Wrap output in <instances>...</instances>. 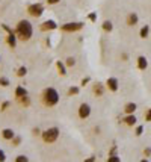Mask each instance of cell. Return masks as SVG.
<instances>
[{
	"label": "cell",
	"instance_id": "277c9868",
	"mask_svg": "<svg viewBox=\"0 0 151 162\" xmlns=\"http://www.w3.org/2000/svg\"><path fill=\"white\" fill-rule=\"evenodd\" d=\"M27 12L32 15V17H41L42 12H44V6L41 3H33L27 8Z\"/></svg>",
	"mask_w": 151,
	"mask_h": 162
},
{
	"label": "cell",
	"instance_id": "d590c367",
	"mask_svg": "<svg viewBox=\"0 0 151 162\" xmlns=\"http://www.w3.org/2000/svg\"><path fill=\"white\" fill-rule=\"evenodd\" d=\"M85 162H95V158H88L85 159Z\"/></svg>",
	"mask_w": 151,
	"mask_h": 162
},
{
	"label": "cell",
	"instance_id": "4dcf8cb0",
	"mask_svg": "<svg viewBox=\"0 0 151 162\" xmlns=\"http://www.w3.org/2000/svg\"><path fill=\"white\" fill-rule=\"evenodd\" d=\"M144 155H145L147 158H148V156H151V149H150V147H147V149L144 150Z\"/></svg>",
	"mask_w": 151,
	"mask_h": 162
},
{
	"label": "cell",
	"instance_id": "7402d4cb",
	"mask_svg": "<svg viewBox=\"0 0 151 162\" xmlns=\"http://www.w3.org/2000/svg\"><path fill=\"white\" fill-rule=\"evenodd\" d=\"M15 162H29V158L24 156V155H18L15 158Z\"/></svg>",
	"mask_w": 151,
	"mask_h": 162
},
{
	"label": "cell",
	"instance_id": "ffe728a7",
	"mask_svg": "<svg viewBox=\"0 0 151 162\" xmlns=\"http://www.w3.org/2000/svg\"><path fill=\"white\" fill-rule=\"evenodd\" d=\"M107 162H121V158H119V156H117V155H109Z\"/></svg>",
	"mask_w": 151,
	"mask_h": 162
},
{
	"label": "cell",
	"instance_id": "8fae6325",
	"mask_svg": "<svg viewBox=\"0 0 151 162\" xmlns=\"http://www.w3.org/2000/svg\"><path fill=\"white\" fill-rule=\"evenodd\" d=\"M147 67H148L147 58H145V56H139V58H138V68H139V70H145Z\"/></svg>",
	"mask_w": 151,
	"mask_h": 162
},
{
	"label": "cell",
	"instance_id": "ba28073f",
	"mask_svg": "<svg viewBox=\"0 0 151 162\" xmlns=\"http://www.w3.org/2000/svg\"><path fill=\"white\" fill-rule=\"evenodd\" d=\"M58 28V24L53 21V20H47V21H44L42 26H41V29L42 30H53V29H56Z\"/></svg>",
	"mask_w": 151,
	"mask_h": 162
},
{
	"label": "cell",
	"instance_id": "836d02e7",
	"mask_svg": "<svg viewBox=\"0 0 151 162\" xmlns=\"http://www.w3.org/2000/svg\"><path fill=\"white\" fill-rule=\"evenodd\" d=\"M60 0H47V3L48 5H56V3H59Z\"/></svg>",
	"mask_w": 151,
	"mask_h": 162
},
{
	"label": "cell",
	"instance_id": "d4e9b609",
	"mask_svg": "<svg viewBox=\"0 0 151 162\" xmlns=\"http://www.w3.org/2000/svg\"><path fill=\"white\" fill-rule=\"evenodd\" d=\"M68 94H70V96H74V94H79V88H77V86H71V88L68 89Z\"/></svg>",
	"mask_w": 151,
	"mask_h": 162
},
{
	"label": "cell",
	"instance_id": "d6986e66",
	"mask_svg": "<svg viewBox=\"0 0 151 162\" xmlns=\"http://www.w3.org/2000/svg\"><path fill=\"white\" fill-rule=\"evenodd\" d=\"M103 29H104L106 32H110V30L113 29V24H112V21H107V20H106V21L103 23Z\"/></svg>",
	"mask_w": 151,
	"mask_h": 162
},
{
	"label": "cell",
	"instance_id": "3957f363",
	"mask_svg": "<svg viewBox=\"0 0 151 162\" xmlns=\"http://www.w3.org/2000/svg\"><path fill=\"white\" fill-rule=\"evenodd\" d=\"M41 135H42V139L46 142H55L59 138V129L58 127H50L47 130H44Z\"/></svg>",
	"mask_w": 151,
	"mask_h": 162
},
{
	"label": "cell",
	"instance_id": "7a4b0ae2",
	"mask_svg": "<svg viewBox=\"0 0 151 162\" xmlns=\"http://www.w3.org/2000/svg\"><path fill=\"white\" fill-rule=\"evenodd\" d=\"M42 100H44V103H46L47 106H55V105H58V102H59V93L56 91L55 88H46L44 89V94H42Z\"/></svg>",
	"mask_w": 151,
	"mask_h": 162
},
{
	"label": "cell",
	"instance_id": "d6a6232c",
	"mask_svg": "<svg viewBox=\"0 0 151 162\" xmlns=\"http://www.w3.org/2000/svg\"><path fill=\"white\" fill-rule=\"evenodd\" d=\"M9 105H11L9 102H5V103L2 105V111H6V109H8V108H9Z\"/></svg>",
	"mask_w": 151,
	"mask_h": 162
},
{
	"label": "cell",
	"instance_id": "5bb4252c",
	"mask_svg": "<svg viewBox=\"0 0 151 162\" xmlns=\"http://www.w3.org/2000/svg\"><path fill=\"white\" fill-rule=\"evenodd\" d=\"M24 96H27V89H26L24 86H17V89H15V97H17V98H21V97H24Z\"/></svg>",
	"mask_w": 151,
	"mask_h": 162
},
{
	"label": "cell",
	"instance_id": "1f68e13d",
	"mask_svg": "<svg viewBox=\"0 0 151 162\" xmlns=\"http://www.w3.org/2000/svg\"><path fill=\"white\" fill-rule=\"evenodd\" d=\"M145 120H147V121H151V109H148V112L145 114Z\"/></svg>",
	"mask_w": 151,
	"mask_h": 162
},
{
	"label": "cell",
	"instance_id": "ac0fdd59",
	"mask_svg": "<svg viewBox=\"0 0 151 162\" xmlns=\"http://www.w3.org/2000/svg\"><path fill=\"white\" fill-rule=\"evenodd\" d=\"M148 33H150V26H148V24H145L144 28L140 29L139 35H140V38H147V37H148Z\"/></svg>",
	"mask_w": 151,
	"mask_h": 162
},
{
	"label": "cell",
	"instance_id": "e575fe53",
	"mask_svg": "<svg viewBox=\"0 0 151 162\" xmlns=\"http://www.w3.org/2000/svg\"><path fill=\"white\" fill-rule=\"evenodd\" d=\"M89 80H91V79H89V77H85V79H83V80H82V85H83V86H85V85H86V83H88V82H89Z\"/></svg>",
	"mask_w": 151,
	"mask_h": 162
},
{
	"label": "cell",
	"instance_id": "f1b7e54d",
	"mask_svg": "<svg viewBox=\"0 0 151 162\" xmlns=\"http://www.w3.org/2000/svg\"><path fill=\"white\" fill-rule=\"evenodd\" d=\"M6 161V155H5V151L0 149V162H5Z\"/></svg>",
	"mask_w": 151,
	"mask_h": 162
},
{
	"label": "cell",
	"instance_id": "4fadbf2b",
	"mask_svg": "<svg viewBox=\"0 0 151 162\" xmlns=\"http://www.w3.org/2000/svg\"><path fill=\"white\" fill-rule=\"evenodd\" d=\"M136 117H135V114H129L126 118H124V123H126L127 126H135L136 124Z\"/></svg>",
	"mask_w": 151,
	"mask_h": 162
},
{
	"label": "cell",
	"instance_id": "7c38bea8",
	"mask_svg": "<svg viewBox=\"0 0 151 162\" xmlns=\"http://www.w3.org/2000/svg\"><path fill=\"white\" fill-rule=\"evenodd\" d=\"M2 137H3L5 139H9V141H11V139L15 137V132H14L12 129H3V130H2Z\"/></svg>",
	"mask_w": 151,
	"mask_h": 162
},
{
	"label": "cell",
	"instance_id": "484cf974",
	"mask_svg": "<svg viewBox=\"0 0 151 162\" xmlns=\"http://www.w3.org/2000/svg\"><path fill=\"white\" fill-rule=\"evenodd\" d=\"M67 65H68V67H74V65H76V59H74V58H68V59H67Z\"/></svg>",
	"mask_w": 151,
	"mask_h": 162
},
{
	"label": "cell",
	"instance_id": "2e32d148",
	"mask_svg": "<svg viewBox=\"0 0 151 162\" xmlns=\"http://www.w3.org/2000/svg\"><path fill=\"white\" fill-rule=\"evenodd\" d=\"M56 67H58V71H59V74H62V76H65L67 74V68H65V64L64 62H56Z\"/></svg>",
	"mask_w": 151,
	"mask_h": 162
},
{
	"label": "cell",
	"instance_id": "8992f818",
	"mask_svg": "<svg viewBox=\"0 0 151 162\" xmlns=\"http://www.w3.org/2000/svg\"><path fill=\"white\" fill-rule=\"evenodd\" d=\"M89 115H91V106L88 103H82L80 106H79V117H80L82 120H85Z\"/></svg>",
	"mask_w": 151,
	"mask_h": 162
},
{
	"label": "cell",
	"instance_id": "603a6c76",
	"mask_svg": "<svg viewBox=\"0 0 151 162\" xmlns=\"http://www.w3.org/2000/svg\"><path fill=\"white\" fill-rule=\"evenodd\" d=\"M11 141H12V146H15V147H18L20 144H21V138L20 137H14Z\"/></svg>",
	"mask_w": 151,
	"mask_h": 162
},
{
	"label": "cell",
	"instance_id": "8d00e7d4",
	"mask_svg": "<svg viewBox=\"0 0 151 162\" xmlns=\"http://www.w3.org/2000/svg\"><path fill=\"white\" fill-rule=\"evenodd\" d=\"M33 133L35 135H39V129H33Z\"/></svg>",
	"mask_w": 151,
	"mask_h": 162
},
{
	"label": "cell",
	"instance_id": "e0dca14e",
	"mask_svg": "<svg viewBox=\"0 0 151 162\" xmlns=\"http://www.w3.org/2000/svg\"><path fill=\"white\" fill-rule=\"evenodd\" d=\"M94 93L97 94V96H103V93H104V89H103V85L101 83H95L94 85Z\"/></svg>",
	"mask_w": 151,
	"mask_h": 162
},
{
	"label": "cell",
	"instance_id": "9a60e30c",
	"mask_svg": "<svg viewBox=\"0 0 151 162\" xmlns=\"http://www.w3.org/2000/svg\"><path fill=\"white\" fill-rule=\"evenodd\" d=\"M8 44L14 49L17 46V37H15V32H11L9 35H8Z\"/></svg>",
	"mask_w": 151,
	"mask_h": 162
},
{
	"label": "cell",
	"instance_id": "30bf717a",
	"mask_svg": "<svg viewBox=\"0 0 151 162\" xmlns=\"http://www.w3.org/2000/svg\"><path fill=\"white\" fill-rule=\"evenodd\" d=\"M136 108H138V105H136V103L130 102V103H127L126 106H124V111H126V114H127V115H129V114H135Z\"/></svg>",
	"mask_w": 151,
	"mask_h": 162
},
{
	"label": "cell",
	"instance_id": "44dd1931",
	"mask_svg": "<svg viewBox=\"0 0 151 162\" xmlns=\"http://www.w3.org/2000/svg\"><path fill=\"white\" fill-rule=\"evenodd\" d=\"M17 74H18L20 77L26 76V74H27V68H26V67H20V68H18V71H17Z\"/></svg>",
	"mask_w": 151,
	"mask_h": 162
},
{
	"label": "cell",
	"instance_id": "9c48e42d",
	"mask_svg": "<svg viewBox=\"0 0 151 162\" xmlns=\"http://www.w3.org/2000/svg\"><path fill=\"white\" fill-rule=\"evenodd\" d=\"M138 20H139L138 14H136V12H131V14H129V17H127V24H129V26H135V24L138 23Z\"/></svg>",
	"mask_w": 151,
	"mask_h": 162
},
{
	"label": "cell",
	"instance_id": "6da1fadb",
	"mask_svg": "<svg viewBox=\"0 0 151 162\" xmlns=\"http://www.w3.org/2000/svg\"><path fill=\"white\" fill-rule=\"evenodd\" d=\"M17 35L18 38H21L23 41H29L32 38V33H33V28L29 20H20L18 24H17Z\"/></svg>",
	"mask_w": 151,
	"mask_h": 162
},
{
	"label": "cell",
	"instance_id": "5b68a950",
	"mask_svg": "<svg viewBox=\"0 0 151 162\" xmlns=\"http://www.w3.org/2000/svg\"><path fill=\"white\" fill-rule=\"evenodd\" d=\"M83 28V23H65L60 26V29L64 32H77Z\"/></svg>",
	"mask_w": 151,
	"mask_h": 162
},
{
	"label": "cell",
	"instance_id": "cb8c5ba5",
	"mask_svg": "<svg viewBox=\"0 0 151 162\" xmlns=\"http://www.w3.org/2000/svg\"><path fill=\"white\" fill-rule=\"evenodd\" d=\"M20 102H21V105H24V106H29V105H30V100H29V97H27V96L21 97V98H20Z\"/></svg>",
	"mask_w": 151,
	"mask_h": 162
},
{
	"label": "cell",
	"instance_id": "4316f807",
	"mask_svg": "<svg viewBox=\"0 0 151 162\" xmlns=\"http://www.w3.org/2000/svg\"><path fill=\"white\" fill-rule=\"evenodd\" d=\"M0 85H2V86H8V85H9V80H8L6 77H0Z\"/></svg>",
	"mask_w": 151,
	"mask_h": 162
},
{
	"label": "cell",
	"instance_id": "f546056e",
	"mask_svg": "<svg viewBox=\"0 0 151 162\" xmlns=\"http://www.w3.org/2000/svg\"><path fill=\"white\" fill-rule=\"evenodd\" d=\"M89 20H91V21H97V14H95V12L89 14Z\"/></svg>",
	"mask_w": 151,
	"mask_h": 162
},
{
	"label": "cell",
	"instance_id": "83f0119b",
	"mask_svg": "<svg viewBox=\"0 0 151 162\" xmlns=\"http://www.w3.org/2000/svg\"><path fill=\"white\" fill-rule=\"evenodd\" d=\"M142 132H144V126H138V127H136V135H138V137H140Z\"/></svg>",
	"mask_w": 151,
	"mask_h": 162
},
{
	"label": "cell",
	"instance_id": "74e56055",
	"mask_svg": "<svg viewBox=\"0 0 151 162\" xmlns=\"http://www.w3.org/2000/svg\"><path fill=\"white\" fill-rule=\"evenodd\" d=\"M140 162H150V161H148V159H147V158H144V159H142V161H140Z\"/></svg>",
	"mask_w": 151,
	"mask_h": 162
},
{
	"label": "cell",
	"instance_id": "f35d334b",
	"mask_svg": "<svg viewBox=\"0 0 151 162\" xmlns=\"http://www.w3.org/2000/svg\"><path fill=\"white\" fill-rule=\"evenodd\" d=\"M0 61H2V58H0Z\"/></svg>",
	"mask_w": 151,
	"mask_h": 162
},
{
	"label": "cell",
	"instance_id": "52a82bcc",
	"mask_svg": "<svg viewBox=\"0 0 151 162\" xmlns=\"http://www.w3.org/2000/svg\"><path fill=\"white\" fill-rule=\"evenodd\" d=\"M106 85H107V88L110 91H118V88H119V82H118L117 77H109L106 80Z\"/></svg>",
	"mask_w": 151,
	"mask_h": 162
}]
</instances>
